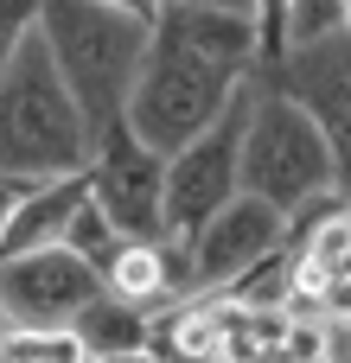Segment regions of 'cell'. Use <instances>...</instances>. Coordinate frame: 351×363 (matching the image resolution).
Listing matches in <instances>:
<instances>
[{"mask_svg": "<svg viewBox=\"0 0 351 363\" xmlns=\"http://www.w3.org/2000/svg\"><path fill=\"white\" fill-rule=\"evenodd\" d=\"M153 19H160V6H147V0H134V6H102V0L38 6V32H45L58 77H64L70 102L83 108V128L96 147L115 128H128V102H134L147 51H153Z\"/></svg>", "mask_w": 351, "mask_h": 363, "instance_id": "cell-1", "label": "cell"}, {"mask_svg": "<svg viewBox=\"0 0 351 363\" xmlns=\"http://www.w3.org/2000/svg\"><path fill=\"white\" fill-rule=\"evenodd\" d=\"M90 160H96V140L83 128V108L70 102L58 57L32 19V32L0 70V172L38 191V185L83 179Z\"/></svg>", "mask_w": 351, "mask_h": 363, "instance_id": "cell-2", "label": "cell"}, {"mask_svg": "<svg viewBox=\"0 0 351 363\" xmlns=\"http://www.w3.org/2000/svg\"><path fill=\"white\" fill-rule=\"evenodd\" d=\"M249 83L217 70L211 57H198L192 45H179L160 19H153V51L141 64V83H134V102H128V134L141 147H153L160 160L185 153L192 140H205L230 102L243 96Z\"/></svg>", "mask_w": 351, "mask_h": 363, "instance_id": "cell-3", "label": "cell"}, {"mask_svg": "<svg viewBox=\"0 0 351 363\" xmlns=\"http://www.w3.org/2000/svg\"><path fill=\"white\" fill-rule=\"evenodd\" d=\"M326 191H339V160L326 128L288 102V96H262L249 89V121H243V198L275 204L288 223L320 204Z\"/></svg>", "mask_w": 351, "mask_h": 363, "instance_id": "cell-4", "label": "cell"}, {"mask_svg": "<svg viewBox=\"0 0 351 363\" xmlns=\"http://www.w3.org/2000/svg\"><path fill=\"white\" fill-rule=\"evenodd\" d=\"M243 121H249V89L230 102V115L192 140L185 153L166 160V242H198L211 217H224L243 198Z\"/></svg>", "mask_w": 351, "mask_h": 363, "instance_id": "cell-5", "label": "cell"}, {"mask_svg": "<svg viewBox=\"0 0 351 363\" xmlns=\"http://www.w3.org/2000/svg\"><path fill=\"white\" fill-rule=\"evenodd\" d=\"M90 204L122 230V242H166V160L115 128L90 160Z\"/></svg>", "mask_w": 351, "mask_h": 363, "instance_id": "cell-6", "label": "cell"}, {"mask_svg": "<svg viewBox=\"0 0 351 363\" xmlns=\"http://www.w3.org/2000/svg\"><path fill=\"white\" fill-rule=\"evenodd\" d=\"M102 294V274L70 249H38L0 268V319L19 332H70Z\"/></svg>", "mask_w": 351, "mask_h": 363, "instance_id": "cell-7", "label": "cell"}, {"mask_svg": "<svg viewBox=\"0 0 351 363\" xmlns=\"http://www.w3.org/2000/svg\"><path fill=\"white\" fill-rule=\"evenodd\" d=\"M288 249V217L262 198H237L224 217L205 223V236L192 242V268H198V294H224L237 287L249 268H262L269 255Z\"/></svg>", "mask_w": 351, "mask_h": 363, "instance_id": "cell-8", "label": "cell"}, {"mask_svg": "<svg viewBox=\"0 0 351 363\" xmlns=\"http://www.w3.org/2000/svg\"><path fill=\"white\" fill-rule=\"evenodd\" d=\"M281 96L301 102V108L326 128V140L351 134V38L345 32L326 38V45H313V51H294Z\"/></svg>", "mask_w": 351, "mask_h": 363, "instance_id": "cell-9", "label": "cell"}, {"mask_svg": "<svg viewBox=\"0 0 351 363\" xmlns=\"http://www.w3.org/2000/svg\"><path fill=\"white\" fill-rule=\"evenodd\" d=\"M90 204V179H64V185H38L19 198V211L0 223V268L19 262V255H38V249H64L70 236V217Z\"/></svg>", "mask_w": 351, "mask_h": 363, "instance_id": "cell-10", "label": "cell"}, {"mask_svg": "<svg viewBox=\"0 0 351 363\" xmlns=\"http://www.w3.org/2000/svg\"><path fill=\"white\" fill-rule=\"evenodd\" d=\"M70 332H77V345L90 351V363H102V357H141V351L153 345V313L122 306L115 294H102Z\"/></svg>", "mask_w": 351, "mask_h": 363, "instance_id": "cell-11", "label": "cell"}, {"mask_svg": "<svg viewBox=\"0 0 351 363\" xmlns=\"http://www.w3.org/2000/svg\"><path fill=\"white\" fill-rule=\"evenodd\" d=\"M64 249L77 255V262H90L96 274H109V262L122 255V230L96 211V204H83L77 217H70V236H64Z\"/></svg>", "mask_w": 351, "mask_h": 363, "instance_id": "cell-12", "label": "cell"}, {"mask_svg": "<svg viewBox=\"0 0 351 363\" xmlns=\"http://www.w3.org/2000/svg\"><path fill=\"white\" fill-rule=\"evenodd\" d=\"M345 32V0H294L288 6V51H313Z\"/></svg>", "mask_w": 351, "mask_h": 363, "instance_id": "cell-13", "label": "cell"}, {"mask_svg": "<svg viewBox=\"0 0 351 363\" xmlns=\"http://www.w3.org/2000/svg\"><path fill=\"white\" fill-rule=\"evenodd\" d=\"M6 363H90L77 332H19L6 325Z\"/></svg>", "mask_w": 351, "mask_h": 363, "instance_id": "cell-14", "label": "cell"}, {"mask_svg": "<svg viewBox=\"0 0 351 363\" xmlns=\"http://www.w3.org/2000/svg\"><path fill=\"white\" fill-rule=\"evenodd\" d=\"M281 357H288V363H333V325L313 319V313H288Z\"/></svg>", "mask_w": 351, "mask_h": 363, "instance_id": "cell-15", "label": "cell"}, {"mask_svg": "<svg viewBox=\"0 0 351 363\" xmlns=\"http://www.w3.org/2000/svg\"><path fill=\"white\" fill-rule=\"evenodd\" d=\"M32 19H38V6H0V70H6V57L19 51V38L32 32Z\"/></svg>", "mask_w": 351, "mask_h": 363, "instance_id": "cell-16", "label": "cell"}, {"mask_svg": "<svg viewBox=\"0 0 351 363\" xmlns=\"http://www.w3.org/2000/svg\"><path fill=\"white\" fill-rule=\"evenodd\" d=\"M333 332H351V281H326V294H320V306H313Z\"/></svg>", "mask_w": 351, "mask_h": 363, "instance_id": "cell-17", "label": "cell"}, {"mask_svg": "<svg viewBox=\"0 0 351 363\" xmlns=\"http://www.w3.org/2000/svg\"><path fill=\"white\" fill-rule=\"evenodd\" d=\"M26 191H32V185H19V179H6V172H0V223L19 211V198H26Z\"/></svg>", "mask_w": 351, "mask_h": 363, "instance_id": "cell-18", "label": "cell"}, {"mask_svg": "<svg viewBox=\"0 0 351 363\" xmlns=\"http://www.w3.org/2000/svg\"><path fill=\"white\" fill-rule=\"evenodd\" d=\"M102 363H160L153 351H141V357H102Z\"/></svg>", "mask_w": 351, "mask_h": 363, "instance_id": "cell-19", "label": "cell"}, {"mask_svg": "<svg viewBox=\"0 0 351 363\" xmlns=\"http://www.w3.org/2000/svg\"><path fill=\"white\" fill-rule=\"evenodd\" d=\"M0 363H6V319H0Z\"/></svg>", "mask_w": 351, "mask_h": 363, "instance_id": "cell-20", "label": "cell"}, {"mask_svg": "<svg viewBox=\"0 0 351 363\" xmlns=\"http://www.w3.org/2000/svg\"><path fill=\"white\" fill-rule=\"evenodd\" d=\"M345 38H351V0H345Z\"/></svg>", "mask_w": 351, "mask_h": 363, "instance_id": "cell-21", "label": "cell"}]
</instances>
